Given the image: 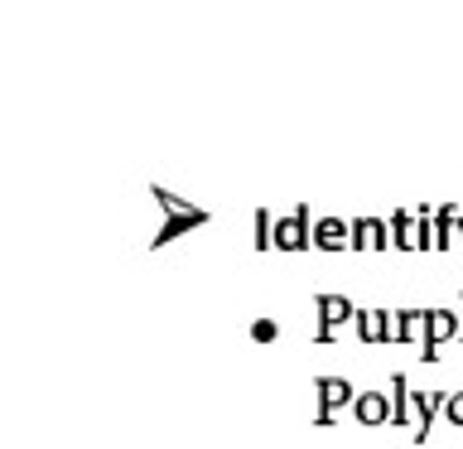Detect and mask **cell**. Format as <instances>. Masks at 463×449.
Returning <instances> with one entry per match:
<instances>
[{
    "mask_svg": "<svg viewBox=\"0 0 463 449\" xmlns=\"http://www.w3.org/2000/svg\"><path fill=\"white\" fill-rule=\"evenodd\" d=\"M150 198H155L159 208L169 213V223L155 232V246H165V242H174V237H179V232H188V227H203V223H208V213H203V208H188V203H179V198L169 194V188H150Z\"/></svg>",
    "mask_w": 463,
    "mask_h": 449,
    "instance_id": "cell-1",
    "label": "cell"
},
{
    "mask_svg": "<svg viewBox=\"0 0 463 449\" xmlns=\"http://www.w3.org/2000/svg\"><path fill=\"white\" fill-rule=\"evenodd\" d=\"M314 310H318L314 343H333V339H338V324L357 319V310H353V300H347V295H314Z\"/></svg>",
    "mask_w": 463,
    "mask_h": 449,
    "instance_id": "cell-2",
    "label": "cell"
},
{
    "mask_svg": "<svg viewBox=\"0 0 463 449\" xmlns=\"http://www.w3.org/2000/svg\"><path fill=\"white\" fill-rule=\"evenodd\" d=\"M449 339H458V314L425 310V339H420V358H425V362H439V348H444Z\"/></svg>",
    "mask_w": 463,
    "mask_h": 449,
    "instance_id": "cell-3",
    "label": "cell"
},
{
    "mask_svg": "<svg viewBox=\"0 0 463 449\" xmlns=\"http://www.w3.org/2000/svg\"><path fill=\"white\" fill-rule=\"evenodd\" d=\"M309 242H314L309 208H295L289 217H280V223H275V246H280V252H304Z\"/></svg>",
    "mask_w": 463,
    "mask_h": 449,
    "instance_id": "cell-4",
    "label": "cell"
},
{
    "mask_svg": "<svg viewBox=\"0 0 463 449\" xmlns=\"http://www.w3.org/2000/svg\"><path fill=\"white\" fill-rule=\"evenodd\" d=\"M353 329L362 343H396V314H386V310H357Z\"/></svg>",
    "mask_w": 463,
    "mask_h": 449,
    "instance_id": "cell-5",
    "label": "cell"
},
{
    "mask_svg": "<svg viewBox=\"0 0 463 449\" xmlns=\"http://www.w3.org/2000/svg\"><path fill=\"white\" fill-rule=\"evenodd\" d=\"M314 391H318V411H333V416L357 401V391L347 387V377H314Z\"/></svg>",
    "mask_w": 463,
    "mask_h": 449,
    "instance_id": "cell-6",
    "label": "cell"
},
{
    "mask_svg": "<svg viewBox=\"0 0 463 449\" xmlns=\"http://www.w3.org/2000/svg\"><path fill=\"white\" fill-rule=\"evenodd\" d=\"M314 246L318 252H343V246H353V223H343V217H318Z\"/></svg>",
    "mask_w": 463,
    "mask_h": 449,
    "instance_id": "cell-7",
    "label": "cell"
},
{
    "mask_svg": "<svg viewBox=\"0 0 463 449\" xmlns=\"http://www.w3.org/2000/svg\"><path fill=\"white\" fill-rule=\"evenodd\" d=\"M353 416L362 420V425H391V396L386 391H357Z\"/></svg>",
    "mask_w": 463,
    "mask_h": 449,
    "instance_id": "cell-8",
    "label": "cell"
},
{
    "mask_svg": "<svg viewBox=\"0 0 463 449\" xmlns=\"http://www.w3.org/2000/svg\"><path fill=\"white\" fill-rule=\"evenodd\" d=\"M386 242L382 217H353V252H386Z\"/></svg>",
    "mask_w": 463,
    "mask_h": 449,
    "instance_id": "cell-9",
    "label": "cell"
},
{
    "mask_svg": "<svg viewBox=\"0 0 463 449\" xmlns=\"http://www.w3.org/2000/svg\"><path fill=\"white\" fill-rule=\"evenodd\" d=\"M415 406H411V382L405 372H391V425H411Z\"/></svg>",
    "mask_w": 463,
    "mask_h": 449,
    "instance_id": "cell-10",
    "label": "cell"
},
{
    "mask_svg": "<svg viewBox=\"0 0 463 449\" xmlns=\"http://www.w3.org/2000/svg\"><path fill=\"white\" fill-rule=\"evenodd\" d=\"M454 227H458V208L449 203V208L434 213V252H449V242H454Z\"/></svg>",
    "mask_w": 463,
    "mask_h": 449,
    "instance_id": "cell-11",
    "label": "cell"
},
{
    "mask_svg": "<svg viewBox=\"0 0 463 449\" xmlns=\"http://www.w3.org/2000/svg\"><path fill=\"white\" fill-rule=\"evenodd\" d=\"M415 329H425V310H396V343L425 339V333H415Z\"/></svg>",
    "mask_w": 463,
    "mask_h": 449,
    "instance_id": "cell-12",
    "label": "cell"
},
{
    "mask_svg": "<svg viewBox=\"0 0 463 449\" xmlns=\"http://www.w3.org/2000/svg\"><path fill=\"white\" fill-rule=\"evenodd\" d=\"M270 246H275V223H270V213L260 208L256 213V252H270Z\"/></svg>",
    "mask_w": 463,
    "mask_h": 449,
    "instance_id": "cell-13",
    "label": "cell"
},
{
    "mask_svg": "<svg viewBox=\"0 0 463 449\" xmlns=\"http://www.w3.org/2000/svg\"><path fill=\"white\" fill-rule=\"evenodd\" d=\"M251 339H256V343H275V339H280V324H275V319H256V324H251Z\"/></svg>",
    "mask_w": 463,
    "mask_h": 449,
    "instance_id": "cell-14",
    "label": "cell"
},
{
    "mask_svg": "<svg viewBox=\"0 0 463 449\" xmlns=\"http://www.w3.org/2000/svg\"><path fill=\"white\" fill-rule=\"evenodd\" d=\"M449 425H463V391H449V406H444Z\"/></svg>",
    "mask_w": 463,
    "mask_h": 449,
    "instance_id": "cell-15",
    "label": "cell"
},
{
    "mask_svg": "<svg viewBox=\"0 0 463 449\" xmlns=\"http://www.w3.org/2000/svg\"><path fill=\"white\" fill-rule=\"evenodd\" d=\"M458 343H463V310H458Z\"/></svg>",
    "mask_w": 463,
    "mask_h": 449,
    "instance_id": "cell-16",
    "label": "cell"
},
{
    "mask_svg": "<svg viewBox=\"0 0 463 449\" xmlns=\"http://www.w3.org/2000/svg\"><path fill=\"white\" fill-rule=\"evenodd\" d=\"M454 232H458V237H463V217H458V227H454Z\"/></svg>",
    "mask_w": 463,
    "mask_h": 449,
    "instance_id": "cell-17",
    "label": "cell"
}]
</instances>
